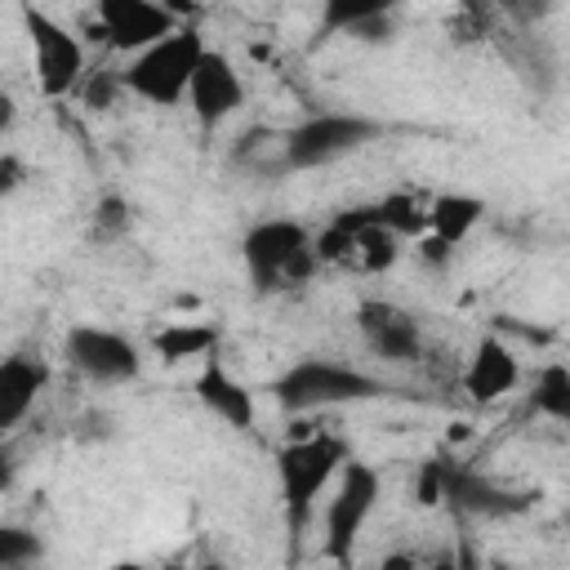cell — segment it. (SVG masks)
Listing matches in <instances>:
<instances>
[{
    "instance_id": "obj_1",
    "label": "cell",
    "mask_w": 570,
    "mask_h": 570,
    "mask_svg": "<svg viewBox=\"0 0 570 570\" xmlns=\"http://www.w3.org/2000/svg\"><path fill=\"white\" fill-rule=\"evenodd\" d=\"M347 441L334 432H303L276 454V481H281V503H285V525L289 534H303L321 508V494L338 481L347 463Z\"/></svg>"
},
{
    "instance_id": "obj_2",
    "label": "cell",
    "mask_w": 570,
    "mask_h": 570,
    "mask_svg": "<svg viewBox=\"0 0 570 570\" xmlns=\"http://www.w3.org/2000/svg\"><path fill=\"white\" fill-rule=\"evenodd\" d=\"M240 263L258 294H281L321 267L316 258V232H307L298 218H258L240 236Z\"/></svg>"
},
{
    "instance_id": "obj_3",
    "label": "cell",
    "mask_w": 570,
    "mask_h": 570,
    "mask_svg": "<svg viewBox=\"0 0 570 570\" xmlns=\"http://www.w3.org/2000/svg\"><path fill=\"white\" fill-rule=\"evenodd\" d=\"M387 383L352 361H334V356H298L294 365H285L272 379V396L285 414H312V410H334V405H352V401H374L383 396Z\"/></svg>"
},
{
    "instance_id": "obj_4",
    "label": "cell",
    "mask_w": 570,
    "mask_h": 570,
    "mask_svg": "<svg viewBox=\"0 0 570 570\" xmlns=\"http://www.w3.org/2000/svg\"><path fill=\"white\" fill-rule=\"evenodd\" d=\"M205 49H209L205 36L183 22L165 40L129 53V62L120 67L125 94H134V98H142L151 107H178V102H187V89H191V76L200 67V53Z\"/></svg>"
},
{
    "instance_id": "obj_5",
    "label": "cell",
    "mask_w": 570,
    "mask_h": 570,
    "mask_svg": "<svg viewBox=\"0 0 570 570\" xmlns=\"http://www.w3.org/2000/svg\"><path fill=\"white\" fill-rule=\"evenodd\" d=\"M379 134H383V125L370 120V116H361V111H316L303 125H294V129L281 134V169L307 174V169L338 165L343 156L361 151Z\"/></svg>"
},
{
    "instance_id": "obj_6",
    "label": "cell",
    "mask_w": 570,
    "mask_h": 570,
    "mask_svg": "<svg viewBox=\"0 0 570 570\" xmlns=\"http://www.w3.org/2000/svg\"><path fill=\"white\" fill-rule=\"evenodd\" d=\"M379 499H383L379 468L361 463V459H347L338 481L330 485V499H325V557L330 561H347L352 557V548L365 534Z\"/></svg>"
},
{
    "instance_id": "obj_7",
    "label": "cell",
    "mask_w": 570,
    "mask_h": 570,
    "mask_svg": "<svg viewBox=\"0 0 570 570\" xmlns=\"http://www.w3.org/2000/svg\"><path fill=\"white\" fill-rule=\"evenodd\" d=\"M27 22V40H31V71H36V89L45 98H67V94H80L85 76H89V58H85V45L80 36L49 18L45 9H27L22 13Z\"/></svg>"
},
{
    "instance_id": "obj_8",
    "label": "cell",
    "mask_w": 570,
    "mask_h": 570,
    "mask_svg": "<svg viewBox=\"0 0 570 570\" xmlns=\"http://www.w3.org/2000/svg\"><path fill=\"white\" fill-rule=\"evenodd\" d=\"M62 356L85 383H98V387H120L142 374L138 343L111 325H71L62 338Z\"/></svg>"
},
{
    "instance_id": "obj_9",
    "label": "cell",
    "mask_w": 570,
    "mask_h": 570,
    "mask_svg": "<svg viewBox=\"0 0 570 570\" xmlns=\"http://www.w3.org/2000/svg\"><path fill=\"white\" fill-rule=\"evenodd\" d=\"M94 18L102 27V40L120 53H138L183 27V18L165 0H94Z\"/></svg>"
},
{
    "instance_id": "obj_10",
    "label": "cell",
    "mask_w": 570,
    "mask_h": 570,
    "mask_svg": "<svg viewBox=\"0 0 570 570\" xmlns=\"http://www.w3.org/2000/svg\"><path fill=\"white\" fill-rule=\"evenodd\" d=\"M356 330H361L365 347L379 361H392V365H414L423 356V347H428L423 325L392 298H365L356 307Z\"/></svg>"
},
{
    "instance_id": "obj_11",
    "label": "cell",
    "mask_w": 570,
    "mask_h": 570,
    "mask_svg": "<svg viewBox=\"0 0 570 570\" xmlns=\"http://www.w3.org/2000/svg\"><path fill=\"white\" fill-rule=\"evenodd\" d=\"M240 102H245V80H240V71H236V62H232L223 49H205V53H200V67H196V76H191V89H187L191 116H196L205 129H214V125L232 120V116L240 111Z\"/></svg>"
},
{
    "instance_id": "obj_12",
    "label": "cell",
    "mask_w": 570,
    "mask_h": 570,
    "mask_svg": "<svg viewBox=\"0 0 570 570\" xmlns=\"http://www.w3.org/2000/svg\"><path fill=\"white\" fill-rule=\"evenodd\" d=\"M517 383H521V361H517V352H512L499 334H481V338L472 343L463 370H459L463 396H468L472 405H494V401H503L508 392H517Z\"/></svg>"
},
{
    "instance_id": "obj_13",
    "label": "cell",
    "mask_w": 570,
    "mask_h": 570,
    "mask_svg": "<svg viewBox=\"0 0 570 570\" xmlns=\"http://www.w3.org/2000/svg\"><path fill=\"white\" fill-rule=\"evenodd\" d=\"M445 499L468 517H517L534 503V494L508 490V485H499V481H490L463 463H445Z\"/></svg>"
},
{
    "instance_id": "obj_14",
    "label": "cell",
    "mask_w": 570,
    "mask_h": 570,
    "mask_svg": "<svg viewBox=\"0 0 570 570\" xmlns=\"http://www.w3.org/2000/svg\"><path fill=\"white\" fill-rule=\"evenodd\" d=\"M49 387V361L36 352H13L0 361V432H13Z\"/></svg>"
},
{
    "instance_id": "obj_15",
    "label": "cell",
    "mask_w": 570,
    "mask_h": 570,
    "mask_svg": "<svg viewBox=\"0 0 570 570\" xmlns=\"http://www.w3.org/2000/svg\"><path fill=\"white\" fill-rule=\"evenodd\" d=\"M196 396H200V405L214 414V419H223L227 428H254V392L218 361V356H209L205 365H200V374H196Z\"/></svg>"
},
{
    "instance_id": "obj_16",
    "label": "cell",
    "mask_w": 570,
    "mask_h": 570,
    "mask_svg": "<svg viewBox=\"0 0 570 570\" xmlns=\"http://www.w3.org/2000/svg\"><path fill=\"white\" fill-rule=\"evenodd\" d=\"M485 218V200L472 196V191H436L428 196V232L423 236H436L445 245H463Z\"/></svg>"
},
{
    "instance_id": "obj_17",
    "label": "cell",
    "mask_w": 570,
    "mask_h": 570,
    "mask_svg": "<svg viewBox=\"0 0 570 570\" xmlns=\"http://www.w3.org/2000/svg\"><path fill=\"white\" fill-rule=\"evenodd\" d=\"M396 9H401V0H321V31L325 36H370Z\"/></svg>"
},
{
    "instance_id": "obj_18",
    "label": "cell",
    "mask_w": 570,
    "mask_h": 570,
    "mask_svg": "<svg viewBox=\"0 0 570 570\" xmlns=\"http://www.w3.org/2000/svg\"><path fill=\"white\" fill-rule=\"evenodd\" d=\"M160 361H209L218 347V325H200V321H169L165 330H156L151 338Z\"/></svg>"
},
{
    "instance_id": "obj_19",
    "label": "cell",
    "mask_w": 570,
    "mask_h": 570,
    "mask_svg": "<svg viewBox=\"0 0 570 570\" xmlns=\"http://www.w3.org/2000/svg\"><path fill=\"white\" fill-rule=\"evenodd\" d=\"M374 214L401 240H419L428 232V196H419V191H387L383 200H374Z\"/></svg>"
},
{
    "instance_id": "obj_20",
    "label": "cell",
    "mask_w": 570,
    "mask_h": 570,
    "mask_svg": "<svg viewBox=\"0 0 570 570\" xmlns=\"http://www.w3.org/2000/svg\"><path fill=\"white\" fill-rule=\"evenodd\" d=\"M530 405L552 423H570V365L548 361L530 387Z\"/></svg>"
},
{
    "instance_id": "obj_21",
    "label": "cell",
    "mask_w": 570,
    "mask_h": 570,
    "mask_svg": "<svg viewBox=\"0 0 570 570\" xmlns=\"http://www.w3.org/2000/svg\"><path fill=\"white\" fill-rule=\"evenodd\" d=\"M40 539L36 530H18V525H4L0 530V570H27L40 561Z\"/></svg>"
},
{
    "instance_id": "obj_22",
    "label": "cell",
    "mask_w": 570,
    "mask_h": 570,
    "mask_svg": "<svg viewBox=\"0 0 570 570\" xmlns=\"http://www.w3.org/2000/svg\"><path fill=\"white\" fill-rule=\"evenodd\" d=\"M129 227V205L120 200V196H102L98 205H94V232L98 236H116V232H125Z\"/></svg>"
}]
</instances>
